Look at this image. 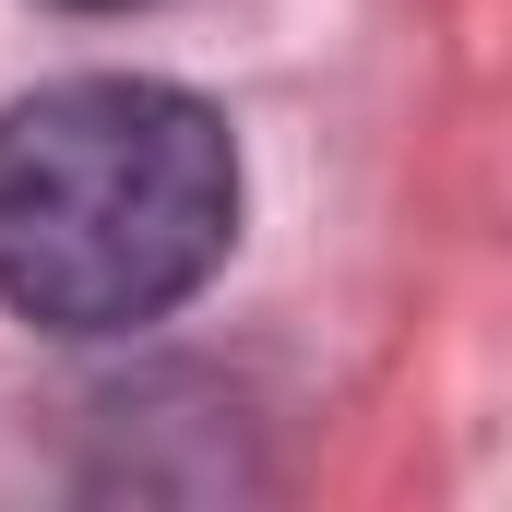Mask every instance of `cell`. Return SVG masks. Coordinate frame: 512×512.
<instances>
[{"mask_svg": "<svg viewBox=\"0 0 512 512\" xmlns=\"http://www.w3.org/2000/svg\"><path fill=\"white\" fill-rule=\"evenodd\" d=\"M239 251V131L155 72H60L0 108V310L120 346Z\"/></svg>", "mask_w": 512, "mask_h": 512, "instance_id": "6da1fadb", "label": "cell"}, {"mask_svg": "<svg viewBox=\"0 0 512 512\" xmlns=\"http://www.w3.org/2000/svg\"><path fill=\"white\" fill-rule=\"evenodd\" d=\"M60 12H143V0H60Z\"/></svg>", "mask_w": 512, "mask_h": 512, "instance_id": "7a4b0ae2", "label": "cell"}]
</instances>
